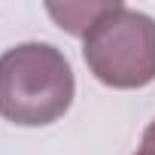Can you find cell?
<instances>
[{"mask_svg": "<svg viewBox=\"0 0 155 155\" xmlns=\"http://www.w3.org/2000/svg\"><path fill=\"white\" fill-rule=\"evenodd\" d=\"M82 58L97 82L143 88L155 82V18L113 0L82 37Z\"/></svg>", "mask_w": 155, "mask_h": 155, "instance_id": "cell-2", "label": "cell"}, {"mask_svg": "<svg viewBox=\"0 0 155 155\" xmlns=\"http://www.w3.org/2000/svg\"><path fill=\"white\" fill-rule=\"evenodd\" d=\"M49 15L58 21L61 31L73 34V37H85V31L97 21V15H104L110 9V3H46Z\"/></svg>", "mask_w": 155, "mask_h": 155, "instance_id": "cell-3", "label": "cell"}, {"mask_svg": "<svg viewBox=\"0 0 155 155\" xmlns=\"http://www.w3.org/2000/svg\"><path fill=\"white\" fill-rule=\"evenodd\" d=\"M134 155H155V119L146 125V131H143V140H140V149H137Z\"/></svg>", "mask_w": 155, "mask_h": 155, "instance_id": "cell-4", "label": "cell"}, {"mask_svg": "<svg viewBox=\"0 0 155 155\" xmlns=\"http://www.w3.org/2000/svg\"><path fill=\"white\" fill-rule=\"evenodd\" d=\"M76 94L67 55L52 43H18L0 55V116L21 128L58 122Z\"/></svg>", "mask_w": 155, "mask_h": 155, "instance_id": "cell-1", "label": "cell"}]
</instances>
